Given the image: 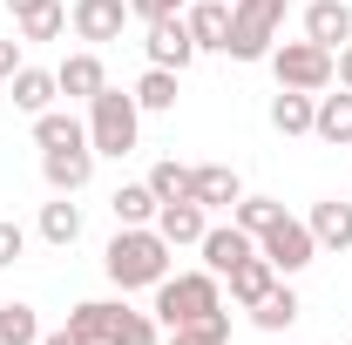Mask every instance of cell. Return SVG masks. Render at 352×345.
Wrapping results in <instances>:
<instances>
[{
    "instance_id": "obj_15",
    "label": "cell",
    "mask_w": 352,
    "mask_h": 345,
    "mask_svg": "<svg viewBox=\"0 0 352 345\" xmlns=\"http://www.w3.org/2000/svg\"><path fill=\"white\" fill-rule=\"evenodd\" d=\"M223 285H230V304H244V311H251V304H264V298H271L278 271H271V258H264V251H251V258L237 264V271H223Z\"/></svg>"
},
{
    "instance_id": "obj_3",
    "label": "cell",
    "mask_w": 352,
    "mask_h": 345,
    "mask_svg": "<svg viewBox=\"0 0 352 345\" xmlns=\"http://www.w3.org/2000/svg\"><path fill=\"white\" fill-rule=\"evenodd\" d=\"M135 135H142V109H135V95H122V88H102L95 102H88V149L95 156H129Z\"/></svg>"
},
{
    "instance_id": "obj_7",
    "label": "cell",
    "mask_w": 352,
    "mask_h": 345,
    "mask_svg": "<svg viewBox=\"0 0 352 345\" xmlns=\"http://www.w3.org/2000/svg\"><path fill=\"white\" fill-rule=\"evenodd\" d=\"M142 47H149V68H176V75L197 61V34H190V21H183V14L149 21V41H142Z\"/></svg>"
},
{
    "instance_id": "obj_20",
    "label": "cell",
    "mask_w": 352,
    "mask_h": 345,
    "mask_svg": "<svg viewBox=\"0 0 352 345\" xmlns=\"http://www.w3.org/2000/svg\"><path fill=\"white\" fill-rule=\"evenodd\" d=\"M311 109H318V95H305V88H278V95H271V129H278V135H311Z\"/></svg>"
},
{
    "instance_id": "obj_2",
    "label": "cell",
    "mask_w": 352,
    "mask_h": 345,
    "mask_svg": "<svg viewBox=\"0 0 352 345\" xmlns=\"http://www.w3.org/2000/svg\"><path fill=\"white\" fill-rule=\"evenodd\" d=\"M223 311V278L217 271H170L156 285V325H190V318H210Z\"/></svg>"
},
{
    "instance_id": "obj_17",
    "label": "cell",
    "mask_w": 352,
    "mask_h": 345,
    "mask_svg": "<svg viewBox=\"0 0 352 345\" xmlns=\"http://www.w3.org/2000/svg\"><path fill=\"white\" fill-rule=\"evenodd\" d=\"M61 102V82H54V68H14V109L21 115H41V109H54Z\"/></svg>"
},
{
    "instance_id": "obj_21",
    "label": "cell",
    "mask_w": 352,
    "mask_h": 345,
    "mask_svg": "<svg viewBox=\"0 0 352 345\" xmlns=\"http://www.w3.org/2000/svg\"><path fill=\"white\" fill-rule=\"evenodd\" d=\"M34 142L41 149H75V142H88V122L75 109H41L34 115Z\"/></svg>"
},
{
    "instance_id": "obj_33",
    "label": "cell",
    "mask_w": 352,
    "mask_h": 345,
    "mask_svg": "<svg viewBox=\"0 0 352 345\" xmlns=\"http://www.w3.org/2000/svg\"><path fill=\"white\" fill-rule=\"evenodd\" d=\"M21 251H28V230H21L14 216H0V271H7V264L21 258Z\"/></svg>"
},
{
    "instance_id": "obj_4",
    "label": "cell",
    "mask_w": 352,
    "mask_h": 345,
    "mask_svg": "<svg viewBox=\"0 0 352 345\" xmlns=\"http://www.w3.org/2000/svg\"><path fill=\"white\" fill-rule=\"evenodd\" d=\"M285 7L292 0H230V61H271L278 27H285Z\"/></svg>"
},
{
    "instance_id": "obj_6",
    "label": "cell",
    "mask_w": 352,
    "mask_h": 345,
    "mask_svg": "<svg viewBox=\"0 0 352 345\" xmlns=\"http://www.w3.org/2000/svg\"><path fill=\"white\" fill-rule=\"evenodd\" d=\"M258 251L271 258V271H278V278H298V271L318 258V237H311L305 216H278V223L258 237Z\"/></svg>"
},
{
    "instance_id": "obj_14",
    "label": "cell",
    "mask_w": 352,
    "mask_h": 345,
    "mask_svg": "<svg viewBox=\"0 0 352 345\" xmlns=\"http://www.w3.org/2000/svg\"><path fill=\"white\" fill-rule=\"evenodd\" d=\"M305 41H318V47L339 54V47L352 41V7L346 0H311L305 7Z\"/></svg>"
},
{
    "instance_id": "obj_36",
    "label": "cell",
    "mask_w": 352,
    "mask_h": 345,
    "mask_svg": "<svg viewBox=\"0 0 352 345\" xmlns=\"http://www.w3.org/2000/svg\"><path fill=\"white\" fill-rule=\"evenodd\" d=\"M332 82H339V88H352V41L339 47V61H332Z\"/></svg>"
},
{
    "instance_id": "obj_9",
    "label": "cell",
    "mask_w": 352,
    "mask_h": 345,
    "mask_svg": "<svg viewBox=\"0 0 352 345\" xmlns=\"http://www.w3.org/2000/svg\"><path fill=\"white\" fill-rule=\"evenodd\" d=\"M41 176L54 197H82L88 183H95V149L75 142V149H41Z\"/></svg>"
},
{
    "instance_id": "obj_13",
    "label": "cell",
    "mask_w": 352,
    "mask_h": 345,
    "mask_svg": "<svg viewBox=\"0 0 352 345\" xmlns=\"http://www.w3.org/2000/svg\"><path fill=\"white\" fill-rule=\"evenodd\" d=\"M156 230H163V244L183 251V244H204V230H210V210L197 203V197H183V203H163L156 210Z\"/></svg>"
},
{
    "instance_id": "obj_35",
    "label": "cell",
    "mask_w": 352,
    "mask_h": 345,
    "mask_svg": "<svg viewBox=\"0 0 352 345\" xmlns=\"http://www.w3.org/2000/svg\"><path fill=\"white\" fill-rule=\"evenodd\" d=\"M14 68H21V41H0V82H14Z\"/></svg>"
},
{
    "instance_id": "obj_23",
    "label": "cell",
    "mask_w": 352,
    "mask_h": 345,
    "mask_svg": "<svg viewBox=\"0 0 352 345\" xmlns=\"http://www.w3.org/2000/svg\"><path fill=\"white\" fill-rule=\"evenodd\" d=\"M41 237L54 244V251H68V244L82 237V203H75V197H54V203H41Z\"/></svg>"
},
{
    "instance_id": "obj_34",
    "label": "cell",
    "mask_w": 352,
    "mask_h": 345,
    "mask_svg": "<svg viewBox=\"0 0 352 345\" xmlns=\"http://www.w3.org/2000/svg\"><path fill=\"white\" fill-rule=\"evenodd\" d=\"M183 7H190V0H129V14L142 21V27H149V21H163V14H183Z\"/></svg>"
},
{
    "instance_id": "obj_11",
    "label": "cell",
    "mask_w": 352,
    "mask_h": 345,
    "mask_svg": "<svg viewBox=\"0 0 352 345\" xmlns=\"http://www.w3.org/2000/svg\"><path fill=\"white\" fill-rule=\"evenodd\" d=\"M54 82H61V102H95V95L109 88V68H102L95 47H82V54H68V61L54 68Z\"/></svg>"
},
{
    "instance_id": "obj_8",
    "label": "cell",
    "mask_w": 352,
    "mask_h": 345,
    "mask_svg": "<svg viewBox=\"0 0 352 345\" xmlns=\"http://www.w3.org/2000/svg\"><path fill=\"white\" fill-rule=\"evenodd\" d=\"M135 14H129V0H75L68 7V27L82 34V41H122V27H129Z\"/></svg>"
},
{
    "instance_id": "obj_10",
    "label": "cell",
    "mask_w": 352,
    "mask_h": 345,
    "mask_svg": "<svg viewBox=\"0 0 352 345\" xmlns=\"http://www.w3.org/2000/svg\"><path fill=\"white\" fill-rule=\"evenodd\" d=\"M197 251H204V271H217V278H223V271H237V264L258 251V237H251V230H237V223H210Z\"/></svg>"
},
{
    "instance_id": "obj_24",
    "label": "cell",
    "mask_w": 352,
    "mask_h": 345,
    "mask_svg": "<svg viewBox=\"0 0 352 345\" xmlns=\"http://www.w3.org/2000/svg\"><path fill=\"white\" fill-rule=\"evenodd\" d=\"M142 115H170L176 109V68H142V82L129 88Z\"/></svg>"
},
{
    "instance_id": "obj_37",
    "label": "cell",
    "mask_w": 352,
    "mask_h": 345,
    "mask_svg": "<svg viewBox=\"0 0 352 345\" xmlns=\"http://www.w3.org/2000/svg\"><path fill=\"white\" fill-rule=\"evenodd\" d=\"M41 7H54V0H7V14L21 21V14H41Z\"/></svg>"
},
{
    "instance_id": "obj_27",
    "label": "cell",
    "mask_w": 352,
    "mask_h": 345,
    "mask_svg": "<svg viewBox=\"0 0 352 345\" xmlns=\"http://www.w3.org/2000/svg\"><path fill=\"white\" fill-rule=\"evenodd\" d=\"M0 345H41V318H34V304H21V298L0 304Z\"/></svg>"
},
{
    "instance_id": "obj_26",
    "label": "cell",
    "mask_w": 352,
    "mask_h": 345,
    "mask_svg": "<svg viewBox=\"0 0 352 345\" xmlns=\"http://www.w3.org/2000/svg\"><path fill=\"white\" fill-rule=\"evenodd\" d=\"M102 345H156V318L116 304V311H109V339H102Z\"/></svg>"
},
{
    "instance_id": "obj_12",
    "label": "cell",
    "mask_w": 352,
    "mask_h": 345,
    "mask_svg": "<svg viewBox=\"0 0 352 345\" xmlns=\"http://www.w3.org/2000/svg\"><path fill=\"white\" fill-rule=\"evenodd\" d=\"M183 21L197 34V54H223L230 47V0H190Z\"/></svg>"
},
{
    "instance_id": "obj_28",
    "label": "cell",
    "mask_w": 352,
    "mask_h": 345,
    "mask_svg": "<svg viewBox=\"0 0 352 345\" xmlns=\"http://www.w3.org/2000/svg\"><path fill=\"white\" fill-rule=\"evenodd\" d=\"M109 311H116L109 298H82L75 311H68V332H75L82 345H102V339H109Z\"/></svg>"
},
{
    "instance_id": "obj_5",
    "label": "cell",
    "mask_w": 352,
    "mask_h": 345,
    "mask_svg": "<svg viewBox=\"0 0 352 345\" xmlns=\"http://www.w3.org/2000/svg\"><path fill=\"white\" fill-rule=\"evenodd\" d=\"M332 47H318V41H278L271 47V75H278V88H305V95H318V88H332Z\"/></svg>"
},
{
    "instance_id": "obj_22",
    "label": "cell",
    "mask_w": 352,
    "mask_h": 345,
    "mask_svg": "<svg viewBox=\"0 0 352 345\" xmlns=\"http://www.w3.org/2000/svg\"><path fill=\"white\" fill-rule=\"evenodd\" d=\"M298 311H305V304H298V291L278 278V285H271V298L251 304V325H258V332H285V325H298Z\"/></svg>"
},
{
    "instance_id": "obj_16",
    "label": "cell",
    "mask_w": 352,
    "mask_h": 345,
    "mask_svg": "<svg viewBox=\"0 0 352 345\" xmlns=\"http://www.w3.org/2000/svg\"><path fill=\"white\" fill-rule=\"evenodd\" d=\"M311 237H318V251H352V203L346 197H325V203H311Z\"/></svg>"
},
{
    "instance_id": "obj_18",
    "label": "cell",
    "mask_w": 352,
    "mask_h": 345,
    "mask_svg": "<svg viewBox=\"0 0 352 345\" xmlns=\"http://www.w3.org/2000/svg\"><path fill=\"white\" fill-rule=\"evenodd\" d=\"M190 197H197L204 210H230V203L244 197V176L230 170V163H204V170H197V183H190Z\"/></svg>"
},
{
    "instance_id": "obj_19",
    "label": "cell",
    "mask_w": 352,
    "mask_h": 345,
    "mask_svg": "<svg viewBox=\"0 0 352 345\" xmlns=\"http://www.w3.org/2000/svg\"><path fill=\"white\" fill-rule=\"evenodd\" d=\"M311 135L318 142H352V88H339V95H318V109H311Z\"/></svg>"
},
{
    "instance_id": "obj_30",
    "label": "cell",
    "mask_w": 352,
    "mask_h": 345,
    "mask_svg": "<svg viewBox=\"0 0 352 345\" xmlns=\"http://www.w3.org/2000/svg\"><path fill=\"white\" fill-rule=\"evenodd\" d=\"M278 216H285L278 197H237V203H230V223H237V230H251V237H264Z\"/></svg>"
},
{
    "instance_id": "obj_29",
    "label": "cell",
    "mask_w": 352,
    "mask_h": 345,
    "mask_svg": "<svg viewBox=\"0 0 352 345\" xmlns=\"http://www.w3.org/2000/svg\"><path fill=\"white\" fill-rule=\"evenodd\" d=\"M142 183L156 190V203H183V197H190V183H197V170H183L176 156H163V163L142 176Z\"/></svg>"
},
{
    "instance_id": "obj_25",
    "label": "cell",
    "mask_w": 352,
    "mask_h": 345,
    "mask_svg": "<svg viewBox=\"0 0 352 345\" xmlns=\"http://www.w3.org/2000/svg\"><path fill=\"white\" fill-rule=\"evenodd\" d=\"M109 210H116V223H156L163 203H156V190H149V183H122V190L109 197Z\"/></svg>"
},
{
    "instance_id": "obj_31",
    "label": "cell",
    "mask_w": 352,
    "mask_h": 345,
    "mask_svg": "<svg viewBox=\"0 0 352 345\" xmlns=\"http://www.w3.org/2000/svg\"><path fill=\"white\" fill-rule=\"evenodd\" d=\"M170 345H230V311H210V318L170 325Z\"/></svg>"
},
{
    "instance_id": "obj_1",
    "label": "cell",
    "mask_w": 352,
    "mask_h": 345,
    "mask_svg": "<svg viewBox=\"0 0 352 345\" xmlns=\"http://www.w3.org/2000/svg\"><path fill=\"white\" fill-rule=\"evenodd\" d=\"M170 244H163V230L156 223H116V237H109V251H102V271H109V285H122V291H156L163 278H170Z\"/></svg>"
},
{
    "instance_id": "obj_38",
    "label": "cell",
    "mask_w": 352,
    "mask_h": 345,
    "mask_svg": "<svg viewBox=\"0 0 352 345\" xmlns=\"http://www.w3.org/2000/svg\"><path fill=\"white\" fill-rule=\"evenodd\" d=\"M41 345H82V339H75V332L61 325V332H41Z\"/></svg>"
},
{
    "instance_id": "obj_32",
    "label": "cell",
    "mask_w": 352,
    "mask_h": 345,
    "mask_svg": "<svg viewBox=\"0 0 352 345\" xmlns=\"http://www.w3.org/2000/svg\"><path fill=\"white\" fill-rule=\"evenodd\" d=\"M14 27H21V41H54V34H68V7L54 0V7H41V14H21Z\"/></svg>"
}]
</instances>
